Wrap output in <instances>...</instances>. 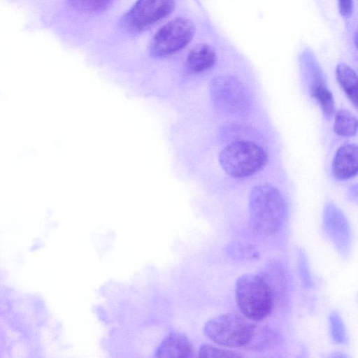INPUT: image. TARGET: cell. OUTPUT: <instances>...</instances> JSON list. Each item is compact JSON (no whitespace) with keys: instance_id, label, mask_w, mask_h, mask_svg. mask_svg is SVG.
<instances>
[{"instance_id":"obj_5","label":"cell","mask_w":358,"mask_h":358,"mask_svg":"<svg viewBox=\"0 0 358 358\" xmlns=\"http://www.w3.org/2000/svg\"><path fill=\"white\" fill-rule=\"evenodd\" d=\"M195 33L193 23L183 17L175 18L163 25L153 36L150 52L155 57H164L184 48Z\"/></svg>"},{"instance_id":"obj_12","label":"cell","mask_w":358,"mask_h":358,"mask_svg":"<svg viewBox=\"0 0 358 358\" xmlns=\"http://www.w3.org/2000/svg\"><path fill=\"white\" fill-rule=\"evenodd\" d=\"M337 80L344 93L357 108V76L356 72L345 64H339L336 69Z\"/></svg>"},{"instance_id":"obj_15","label":"cell","mask_w":358,"mask_h":358,"mask_svg":"<svg viewBox=\"0 0 358 358\" xmlns=\"http://www.w3.org/2000/svg\"><path fill=\"white\" fill-rule=\"evenodd\" d=\"M276 340L277 336L273 329L255 326L252 339L246 347L255 349L266 348Z\"/></svg>"},{"instance_id":"obj_17","label":"cell","mask_w":358,"mask_h":358,"mask_svg":"<svg viewBox=\"0 0 358 358\" xmlns=\"http://www.w3.org/2000/svg\"><path fill=\"white\" fill-rule=\"evenodd\" d=\"M227 252L236 259H252L258 258V252L251 245L240 242H232L227 248Z\"/></svg>"},{"instance_id":"obj_9","label":"cell","mask_w":358,"mask_h":358,"mask_svg":"<svg viewBox=\"0 0 358 358\" xmlns=\"http://www.w3.org/2000/svg\"><path fill=\"white\" fill-rule=\"evenodd\" d=\"M357 147L355 144H345L336 151L332 162V173L338 180L355 177L357 173Z\"/></svg>"},{"instance_id":"obj_11","label":"cell","mask_w":358,"mask_h":358,"mask_svg":"<svg viewBox=\"0 0 358 358\" xmlns=\"http://www.w3.org/2000/svg\"><path fill=\"white\" fill-rule=\"evenodd\" d=\"M217 61L214 48L208 44H199L189 52L186 59L187 69L194 73H202L212 69Z\"/></svg>"},{"instance_id":"obj_21","label":"cell","mask_w":358,"mask_h":358,"mask_svg":"<svg viewBox=\"0 0 358 358\" xmlns=\"http://www.w3.org/2000/svg\"><path fill=\"white\" fill-rule=\"evenodd\" d=\"M340 13L344 17H349L352 10V0H338Z\"/></svg>"},{"instance_id":"obj_8","label":"cell","mask_w":358,"mask_h":358,"mask_svg":"<svg viewBox=\"0 0 358 358\" xmlns=\"http://www.w3.org/2000/svg\"><path fill=\"white\" fill-rule=\"evenodd\" d=\"M324 231L337 251L346 257L351 250L352 232L344 214L334 205H328L323 217Z\"/></svg>"},{"instance_id":"obj_18","label":"cell","mask_w":358,"mask_h":358,"mask_svg":"<svg viewBox=\"0 0 358 358\" xmlns=\"http://www.w3.org/2000/svg\"><path fill=\"white\" fill-rule=\"evenodd\" d=\"M113 0H68L74 8L84 12H97L106 8Z\"/></svg>"},{"instance_id":"obj_3","label":"cell","mask_w":358,"mask_h":358,"mask_svg":"<svg viewBox=\"0 0 358 358\" xmlns=\"http://www.w3.org/2000/svg\"><path fill=\"white\" fill-rule=\"evenodd\" d=\"M268 159L266 151L250 141L239 140L227 145L219 155L222 170L234 178H245L259 172Z\"/></svg>"},{"instance_id":"obj_10","label":"cell","mask_w":358,"mask_h":358,"mask_svg":"<svg viewBox=\"0 0 358 358\" xmlns=\"http://www.w3.org/2000/svg\"><path fill=\"white\" fill-rule=\"evenodd\" d=\"M193 345L189 338L181 333L172 332L162 341L155 352L157 357H189Z\"/></svg>"},{"instance_id":"obj_7","label":"cell","mask_w":358,"mask_h":358,"mask_svg":"<svg viewBox=\"0 0 358 358\" xmlns=\"http://www.w3.org/2000/svg\"><path fill=\"white\" fill-rule=\"evenodd\" d=\"M175 0H137L123 19L131 32L145 30L169 15L175 8Z\"/></svg>"},{"instance_id":"obj_1","label":"cell","mask_w":358,"mask_h":358,"mask_svg":"<svg viewBox=\"0 0 358 358\" xmlns=\"http://www.w3.org/2000/svg\"><path fill=\"white\" fill-rule=\"evenodd\" d=\"M248 208L250 223L255 232L270 236L283 226L286 203L281 192L272 185L255 186L250 194Z\"/></svg>"},{"instance_id":"obj_14","label":"cell","mask_w":358,"mask_h":358,"mask_svg":"<svg viewBox=\"0 0 358 358\" xmlns=\"http://www.w3.org/2000/svg\"><path fill=\"white\" fill-rule=\"evenodd\" d=\"M311 95L320 104L324 115L329 117L334 111V101L331 91L320 80L311 87Z\"/></svg>"},{"instance_id":"obj_13","label":"cell","mask_w":358,"mask_h":358,"mask_svg":"<svg viewBox=\"0 0 358 358\" xmlns=\"http://www.w3.org/2000/svg\"><path fill=\"white\" fill-rule=\"evenodd\" d=\"M334 132L341 136L350 137L356 134L357 131V120L348 110L341 109L337 110L334 123Z\"/></svg>"},{"instance_id":"obj_19","label":"cell","mask_w":358,"mask_h":358,"mask_svg":"<svg viewBox=\"0 0 358 358\" xmlns=\"http://www.w3.org/2000/svg\"><path fill=\"white\" fill-rule=\"evenodd\" d=\"M199 356L201 357H241L243 355L231 350L216 347L210 344L202 345L199 350Z\"/></svg>"},{"instance_id":"obj_4","label":"cell","mask_w":358,"mask_h":358,"mask_svg":"<svg viewBox=\"0 0 358 358\" xmlns=\"http://www.w3.org/2000/svg\"><path fill=\"white\" fill-rule=\"evenodd\" d=\"M255 325L243 315L227 313L208 320L203 327L206 337L227 348L246 347L252 339Z\"/></svg>"},{"instance_id":"obj_16","label":"cell","mask_w":358,"mask_h":358,"mask_svg":"<svg viewBox=\"0 0 358 358\" xmlns=\"http://www.w3.org/2000/svg\"><path fill=\"white\" fill-rule=\"evenodd\" d=\"M329 323L333 341L338 344H345L348 342L345 327L337 312L333 311L329 314Z\"/></svg>"},{"instance_id":"obj_2","label":"cell","mask_w":358,"mask_h":358,"mask_svg":"<svg viewBox=\"0 0 358 358\" xmlns=\"http://www.w3.org/2000/svg\"><path fill=\"white\" fill-rule=\"evenodd\" d=\"M235 298L242 315L254 322L266 318L271 313L275 301L264 278L253 273L243 274L237 278Z\"/></svg>"},{"instance_id":"obj_6","label":"cell","mask_w":358,"mask_h":358,"mask_svg":"<svg viewBox=\"0 0 358 358\" xmlns=\"http://www.w3.org/2000/svg\"><path fill=\"white\" fill-rule=\"evenodd\" d=\"M214 107L228 115H241L248 108L249 99L243 84L231 76L214 78L210 85Z\"/></svg>"},{"instance_id":"obj_20","label":"cell","mask_w":358,"mask_h":358,"mask_svg":"<svg viewBox=\"0 0 358 358\" xmlns=\"http://www.w3.org/2000/svg\"><path fill=\"white\" fill-rule=\"evenodd\" d=\"M297 255L299 271L302 283L306 288H310L312 287V278L307 257L301 249L298 250Z\"/></svg>"}]
</instances>
